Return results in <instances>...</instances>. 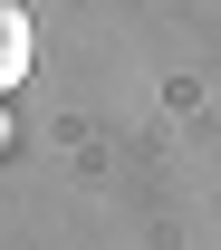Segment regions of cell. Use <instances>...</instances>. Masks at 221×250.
I'll return each instance as SVG.
<instances>
[{"label": "cell", "mask_w": 221, "mask_h": 250, "mask_svg": "<svg viewBox=\"0 0 221 250\" xmlns=\"http://www.w3.org/2000/svg\"><path fill=\"white\" fill-rule=\"evenodd\" d=\"M29 58H39V48H29V10H20V0H0V96L29 77Z\"/></svg>", "instance_id": "6da1fadb"}, {"label": "cell", "mask_w": 221, "mask_h": 250, "mask_svg": "<svg viewBox=\"0 0 221 250\" xmlns=\"http://www.w3.org/2000/svg\"><path fill=\"white\" fill-rule=\"evenodd\" d=\"M0 145H10V116H0Z\"/></svg>", "instance_id": "7a4b0ae2"}]
</instances>
